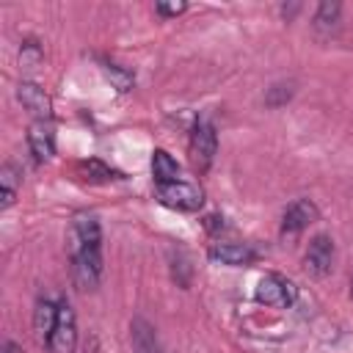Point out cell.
Returning a JSON list of instances; mask_svg holds the SVG:
<instances>
[{"instance_id": "cell-21", "label": "cell", "mask_w": 353, "mask_h": 353, "mask_svg": "<svg viewBox=\"0 0 353 353\" xmlns=\"http://www.w3.org/2000/svg\"><path fill=\"white\" fill-rule=\"evenodd\" d=\"M350 298H353V279H350Z\"/></svg>"}, {"instance_id": "cell-13", "label": "cell", "mask_w": 353, "mask_h": 353, "mask_svg": "<svg viewBox=\"0 0 353 353\" xmlns=\"http://www.w3.org/2000/svg\"><path fill=\"white\" fill-rule=\"evenodd\" d=\"M22 182V171L14 165V163H6L0 168V190H3V201H0V210H8L17 199V188Z\"/></svg>"}, {"instance_id": "cell-6", "label": "cell", "mask_w": 353, "mask_h": 353, "mask_svg": "<svg viewBox=\"0 0 353 353\" xmlns=\"http://www.w3.org/2000/svg\"><path fill=\"white\" fill-rule=\"evenodd\" d=\"M17 99L22 102V108H25L28 113L36 116V121H50V119H52V102H50L47 91H44L39 83L22 80V83L17 85Z\"/></svg>"}, {"instance_id": "cell-19", "label": "cell", "mask_w": 353, "mask_h": 353, "mask_svg": "<svg viewBox=\"0 0 353 353\" xmlns=\"http://www.w3.org/2000/svg\"><path fill=\"white\" fill-rule=\"evenodd\" d=\"M154 11H157L160 17H179V14L188 11V3H182V0H179V3H163V0H160V3L154 6Z\"/></svg>"}, {"instance_id": "cell-17", "label": "cell", "mask_w": 353, "mask_h": 353, "mask_svg": "<svg viewBox=\"0 0 353 353\" xmlns=\"http://www.w3.org/2000/svg\"><path fill=\"white\" fill-rule=\"evenodd\" d=\"M41 58H44V52H41V44H39L36 39L22 41V47H19V63H22L25 69H36V66L41 63Z\"/></svg>"}, {"instance_id": "cell-1", "label": "cell", "mask_w": 353, "mask_h": 353, "mask_svg": "<svg viewBox=\"0 0 353 353\" xmlns=\"http://www.w3.org/2000/svg\"><path fill=\"white\" fill-rule=\"evenodd\" d=\"M154 190H157L160 204H165V207H171V210L193 212V210H199V207L204 204V190H201L199 185H193V182H185V179H179V182H165V185H154Z\"/></svg>"}, {"instance_id": "cell-20", "label": "cell", "mask_w": 353, "mask_h": 353, "mask_svg": "<svg viewBox=\"0 0 353 353\" xmlns=\"http://www.w3.org/2000/svg\"><path fill=\"white\" fill-rule=\"evenodd\" d=\"M3 353H19V347H17V345H14L11 339H8V342L3 345Z\"/></svg>"}, {"instance_id": "cell-5", "label": "cell", "mask_w": 353, "mask_h": 353, "mask_svg": "<svg viewBox=\"0 0 353 353\" xmlns=\"http://www.w3.org/2000/svg\"><path fill=\"white\" fill-rule=\"evenodd\" d=\"M334 265V240L331 234H314L303 254V268L312 276H325Z\"/></svg>"}, {"instance_id": "cell-2", "label": "cell", "mask_w": 353, "mask_h": 353, "mask_svg": "<svg viewBox=\"0 0 353 353\" xmlns=\"http://www.w3.org/2000/svg\"><path fill=\"white\" fill-rule=\"evenodd\" d=\"M298 298V287L279 276V273H265L259 281H256V301L265 303V306H276V309H290Z\"/></svg>"}, {"instance_id": "cell-12", "label": "cell", "mask_w": 353, "mask_h": 353, "mask_svg": "<svg viewBox=\"0 0 353 353\" xmlns=\"http://www.w3.org/2000/svg\"><path fill=\"white\" fill-rule=\"evenodd\" d=\"M152 174H154V185L179 182L182 179V165L165 149H154V154H152Z\"/></svg>"}, {"instance_id": "cell-11", "label": "cell", "mask_w": 353, "mask_h": 353, "mask_svg": "<svg viewBox=\"0 0 353 353\" xmlns=\"http://www.w3.org/2000/svg\"><path fill=\"white\" fill-rule=\"evenodd\" d=\"M130 342H132V353H157V334L154 325L143 317H135L130 323Z\"/></svg>"}, {"instance_id": "cell-18", "label": "cell", "mask_w": 353, "mask_h": 353, "mask_svg": "<svg viewBox=\"0 0 353 353\" xmlns=\"http://www.w3.org/2000/svg\"><path fill=\"white\" fill-rule=\"evenodd\" d=\"M102 72L108 74V80H113V85H116L119 91H127V88L132 85V74H130L127 69H121L119 63L105 61V63H102Z\"/></svg>"}, {"instance_id": "cell-8", "label": "cell", "mask_w": 353, "mask_h": 353, "mask_svg": "<svg viewBox=\"0 0 353 353\" xmlns=\"http://www.w3.org/2000/svg\"><path fill=\"white\" fill-rule=\"evenodd\" d=\"M210 259L226 268H245L256 259V251L248 243H212L210 245Z\"/></svg>"}, {"instance_id": "cell-9", "label": "cell", "mask_w": 353, "mask_h": 353, "mask_svg": "<svg viewBox=\"0 0 353 353\" xmlns=\"http://www.w3.org/2000/svg\"><path fill=\"white\" fill-rule=\"evenodd\" d=\"M28 149L36 163H50L55 154V132L50 121H33L28 127Z\"/></svg>"}, {"instance_id": "cell-10", "label": "cell", "mask_w": 353, "mask_h": 353, "mask_svg": "<svg viewBox=\"0 0 353 353\" xmlns=\"http://www.w3.org/2000/svg\"><path fill=\"white\" fill-rule=\"evenodd\" d=\"M58 309H61V301L50 298V295H41L36 301V309H33V331H36V339L39 342H47L55 323H58Z\"/></svg>"}, {"instance_id": "cell-16", "label": "cell", "mask_w": 353, "mask_h": 353, "mask_svg": "<svg viewBox=\"0 0 353 353\" xmlns=\"http://www.w3.org/2000/svg\"><path fill=\"white\" fill-rule=\"evenodd\" d=\"M292 94H295V85H292V83H276V85L268 88L265 105H268V108H281V105H287V102L292 99Z\"/></svg>"}, {"instance_id": "cell-7", "label": "cell", "mask_w": 353, "mask_h": 353, "mask_svg": "<svg viewBox=\"0 0 353 353\" xmlns=\"http://www.w3.org/2000/svg\"><path fill=\"white\" fill-rule=\"evenodd\" d=\"M317 218H320V210L312 199H295L281 215V232L284 234H298L306 226H312Z\"/></svg>"}, {"instance_id": "cell-4", "label": "cell", "mask_w": 353, "mask_h": 353, "mask_svg": "<svg viewBox=\"0 0 353 353\" xmlns=\"http://www.w3.org/2000/svg\"><path fill=\"white\" fill-rule=\"evenodd\" d=\"M215 152H218V132L210 121H199L190 132V160L196 165V171H207L215 160Z\"/></svg>"}, {"instance_id": "cell-15", "label": "cell", "mask_w": 353, "mask_h": 353, "mask_svg": "<svg viewBox=\"0 0 353 353\" xmlns=\"http://www.w3.org/2000/svg\"><path fill=\"white\" fill-rule=\"evenodd\" d=\"M77 171H80L83 179H88V182H108V179L116 176V171L108 168L102 160H83V163L77 165Z\"/></svg>"}, {"instance_id": "cell-14", "label": "cell", "mask_w": 353, "mask_h": 353, "mask_svg": "<svg viewBox=\"0 0 353 353\" xmlns=\"http://www.w3.org/2000/svg\"><path fill=\"white\" fill-rule=\"evenodd\" d=\"M339 17H342V6L336 0H323L317 8H314V28L320 33H331L336 25H339Z\"/></svg>"}, {"instance_id": "cell-3", "label": "cell", "mask_w": 353, "mask_h": 353, "mask_svg": "<svg viewBox=\"0 0 353 353\" xmlns=\"http://www.w3.org/2000/svg\"><path fill=\"white\" fill-rule=\"evenodd\" d=\"M50 353H74L77 350V314L66 298H61L58 309V323L47 339Z\"/></svg>"}]
</instances>
